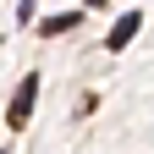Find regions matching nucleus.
Wrapping results in <instances>:
<instances>
[{"mask_svg":"<svg viewBox=\"0 0 154 154\" xmlns=\"http://www.w3.org/2000/svg\"><path fill=\"white\" fill-rule=\"evenodd\" d=\"M33 105H38V77H28V83L17 88V99H11V110H6V127H11V132H17V127H28Z\"/></svg>","mask_w":154,"mask_h":154,"instance_id":"1","label":"nucleus"},{"mask_svg":"<svg viewBox=\"0 0 154 154\" xmlns=\"http://www.w3.org/2000/svg\"><path fill=\"white\" fill-rule=\"evenodd\" d=\"M138 28H143V17H138V11H127L121 22L110 28V38H105V44H110V50H127V44H132V33H138Z\"/></svg>","mask_w":154,"mask_h":154,"instance_id":"2","label":"nucleus"},{"mask_svg":"<svg viewBox=\"0 0 154 154\" xmlns=\"http://www.w3.org/2000/svg\"><path fill=\"white\" fill-rule=\"evenodd\" d=\"M66 28H77V11H66V17H50V22H44V33H66Z\"/></svg>","mask_w":154,"mask_h":154,"instance_id":"3","label":"nucleus"}]
</instances>
